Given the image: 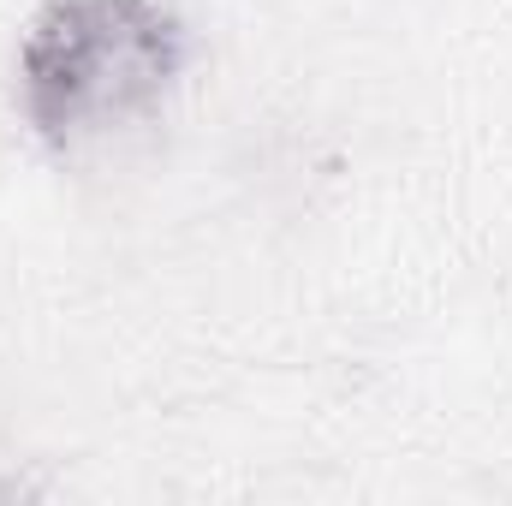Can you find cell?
Listing matches in <instances>:
<instances>
[{
  "label": "cell",
  "mask_w": 512,
  "mask_h": 506,
  "mask_svg": "<svg viewBox=\"0 0 512 506\" xmlns=\"http://www.w3.org/2000/svg\"><path fill=\"white\" fill-rule=\"evenodd\" d=\"M191 60L161 0H48L18 48V102L42 143L72 149L155 114Z\"/></svg>",
  "instance_id": "6da1fadb"
}]
</instances>
